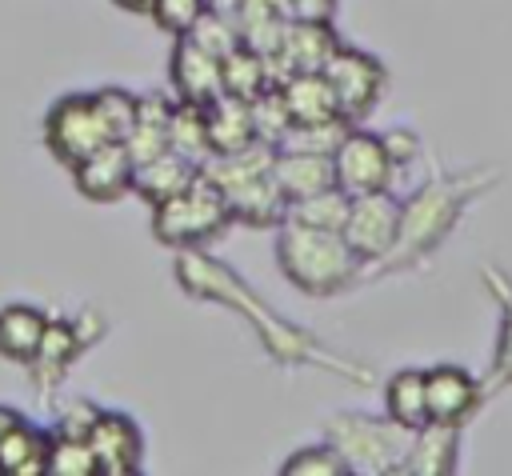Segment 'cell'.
Here are the masks:
<instances>
[{
	"label": "cell",
	"mask_w": 512,
	"mask_h": 476,
	"mask_svg": "<svg viewBox=\"0 0 512 476\" xmlns=\"http://www.w3.org/2000/svg\"><path fill=\"white\" fill-rule=\"evenodd\" d=\"M276 260L280 272L308 296H332L340 288L352 284L360 260L356 252L344 244L340 232H320V228H304L292 220L276 224Z\"/></svg>",
	"instance_id": "cell-1"
},
{
	"label": "cell",
	"mask_w": 512,
	"mask_h": 476,
	"mask_svg": "<svg viewBox=\"0 0 512 476\" xmlns=\"http://www.w3.org/2000/svg\"><path fill=\"white\" fill-rule=\"evenodd\" d=\"M228 224H232V216H228L224 192L204 172H196V180L188 188H180L176 196L152 204V232L160 244H172V248L204 244V240L220 236Z\"/></svg>",
	"instance_id": "cell-2"
},
{
	"label": "cell",
	"mask_w": 512,
	"mask_h": 476,
	"mask_svg": "<svg viewBox=\"0 0 512 476\" xmlns=\"http://www.w3.org/2000/svg\"><path fill=\"white\" fill-rule=\"evenodd\" d=\"M100 144H108V128L96 112L92 92H68L44 112V148L56 156V164L76 168Z\"/></svg>",
	"instance_id": "cell-3"
},
{
	"label": "cell",
	"mask_w": 512,
	"mask_h": 476,
	"mask_svg": "<svg viewBox=\"0 0 512 476\" xmlns=\"http://www.w3.org/2000/svg\"><path fill=\"white\" fill-rule=\"evenodd\" d=\"M324 76L336 92V112L348 124L368 120L384 96V84H388V72L376 56H368L360 48H344V44H336V52L328 56Z\"/></svg>",
	"instance_id": "cell-4"
},
{
	"label": "cell",
	"mask_w": 512,
	"mask_h": 476,
	"mask_svg": "<svg viewBox=\"0 0 512 476\" xmlns=\"http://www.w3.org/2000/svg\"><path fill=\"white\" fill-rule=\"evenodd\" d=\"M392 148L384 136L364 132V128H348L340 136V144L332 148V184L344 196H364V192H384L392 184Z\"/></svg>",
	"instance_id": "cell-5"
},
{
	"label": "cell",
	"mask_w": 512,
	"mask_h": 476,
	"mask_svg": "<svg viewBox=\"0 0 512 476\" xmlns=\"http://www.w3.org/2000/svg\"><path fill=\"white\" fill-rule=\"evenodd\" d=\"M404 232V208L400 200L384 188V192H364V196H348V216H344V244L356 252V260H380L396 248Z\"/></svg>",
	"instance_id": "cell-6"
},
{
	"label": "cell",
	"mask_w": 512,
	"mask_h": 476,
	"mask_svg": "<svg viewBox=\"0 0 512 476\" xmlns=\"http://www.w3.org/2000/svg\"><path fill=\"white\" fill-rule=\"evenodd\" d=\"M88 444L96 452L100 476H132L144 464V432L128 412L100 408L88 428Z\"/></svg>",
	"instance_id": "cell-7"
},
{
	"label": "cell",
	"mask_w": 512,
	"mask_h": 476,
	"mask_svg": "<svg viewBox=\"0 0 512 476\" xmlns=\"http://www.w3.org/2000/svg\"><path fill=\"white\" fill-rule=\"evenodd\" d=\"M72 172V184L84 200L92 204H116L124 196H132V176H136V160L128 156V148L120 140L100 144L96 152H88Z\"/></svg>",
	"instance_id": "cell-8"
},
{
	"label": "cell",
	"mask_w": 512,
	"mask_h": 476,
	"mask_svg": "<svg viewBox=\"0 0 512 476\" xmlns=\"http://www.w3.org/2000/svg\"><path fill=\"white\" fill-rule=\"evenodd\" d=\"M224 192V204H228V216L248 224V228H276L284 220V208L288 200L280 196L276 180H272V164L268 168H256V172H244L228 184H220Z\"/></svg>",
	"instance_id": "cell-9"
},
{
	"label": "cell",
	"mask_w": 512,
	"mask_h": 476,
	"mask_svg": "<svg viewBox=\"0 0 512 476\" xmlns=\"http://www.w3.org/2000/svg\"><path fill=\"white\" fill-rule=\"evenodd\" d=\"M424 396H428V424L460 428L480 400V384L460 364H436L424 368Z\"/></svg>",
	"instance_id": "cell-10"
},
{
	"label": "cell",
	"mask_w": 512,
	"mask_h": 476,
	"mask_svg": "<svg viewBox=\"0 0 512 476\" xmlns=\"http://www.w3.org/2000/svg\"><path fill=\"white\" fill-rule=\"evenodd\" d=\"M336 28L332 24H312V20H288L280 48L268 56V68L276 80H284L288 72H312L324 68L328 56L336 52Z\"/></svg>",
	"instance_id": "cell-11"
},
{
	"label": "cell",
	"mask_w": 512,
	"mask_h": 476,
	"mask_svg": "<svg viewBox=\"0 0 512 476\" xmlns=\"http://www.w3.org/2000/svg\"><path fill=\"white\" fill-rule=\"evenodd\" d=\"M168 80H172L176 100L208 104L220 96V60L208 56L204 48H196L188 36H176V48L168 60Z\"/></svg>",
	"instance_id": "cell-12"
},
{
	"label": "cell",
	"mask_w": 512,
	"mask_h": 476,
	"mask_svg": "<svg viewBox=\"0 0 512 476\" xmlns=\"http://www.w3.org/2000/svg\"><path fill=\"white\" fill-rule=\"evenodd\" d=\"M272 180L284 200H304L320 188H332V156L308 148H276L272 152Z\"/></svg>",
	"instance_id": "cell-13"
},
{
	"label": "cell",
	"mask_w": 512,
	"mask_h": 476,
	"mask_svg": "<svg viewBox=\"0 0 512 476\" xmlns=\"http://www.w3.org/2000/svg\"><path fill=\"white\" fill-rule=\"evenodd\" d=\"M284 104H288V116L292 124H320V120H336V92L324 76V68H312V72H288L284 80H276Z\"/></svg>",
	"instance_id": "cell-14"
},
{
	"label": "cell",
	"mask_w": 512,
	"mask_h": 476,
	"mask_svg": "<svg viewBox=\"0 0 512 476\" xmlns=\"http://www.w3.org/2000/svg\"><path fill=\"white\" fill-rule=\"evenodd\" d=\"M204 136H208V156H228V152H240V148L256 144L248 100H236L228 92L208 100L204 104Z\"/></svg>",
	"instance_id": "cell-15"
},
{
	"label": "cell",
	"mask_w": 512,
	"mask_h": 476,
	"mask_svg": "<svg viewBox=\"0 0 512 476\" xmlns=\"http://www.w3.org/2000/svg\"><path fill=\"white\" fill-rule=\"evenodd\" d=\"M196 172H200V164H196V160H188V156H180V152L164 148L160 156H152V160L136 164L132 196H140V200H148V204H160V200L176 196L180 188H188V184L196 180Z\"/></svg>",
	"instance_id": "cell-16"
},
{
	"label": "cell",
	"mask_w": 512,
	"mask_h": 476,
	"mask_svg": "<svg viewBox=\"0 0 512 476\" xmlns=\"http://www.w3.org/2000/svg\"><path fill=\"white\" fill-rule=\"evenodd\" d=\"M48 332V316L32 304H4L0 308V356L12 364H32Z\"/></svg>",
	"instance_id": "cell-17"
},
{
	"label": "cell",
	"mask_w": 512,
	"mask_h": 476,
	"mask_svg": "<svg viewBox=\"0 0 512 476\" xmlns=\"http://www.w3.org/2000/svg\"><path fill=\"white\" fill-rule=\"evenodd\" d=\"M384 412L388 424L400 432H420L428 424V396H424V368H400L384 384Z\"/></svg>",
	"instance_id": "cell-18"
},
{
	"label": "cell",
	"mask_w": 512,
	"mask_h": 476,
	"mask_svg": "<svg viewBox=\"0 0 512 476\" xmlns=\"http://www.w3.org/2000/svg\"><path fill=\"white\" fill-rule=\"evenodd\" d=\"M48 444H52V432H44L28 420L16 424L12 432L0 436V476H44Z\"/></svg>",
	"instance_id": "cell-19"
},
{
	"label": "cell",
	"mask_w": 512,
	"mask_h": 476,
	"mask_svg": "<svg viewBox=\"0 0 512 476\" xmlns=\"http://www.w3.org/2000/svg\"><path fill=\"white\" fill-rule=\"evenodd\" d=\"M276 76L268 68V56H260L248 44H236L224 60H220V92L236 96V100H256L264 88H272Z\"/></svg>",
	"instance_id": "cell-20"
},
{
	"label": "cell",
	"mask_w": 512,
	"mask_h": 476,
	"mask_svg": "<svg viewBox=\"0 0 512 476\" xmlns=\"http://www.w3.org/2000/svg\"><path fill=\"white\" fill-rule=\"evenodd\" d=\"M168 112H172L168 96H160V92L140 96L136 124H132L128 140H124V148H128V156L136 164H144V160H152V156H160L168 148Z\"/></svg>",
	"instance_id": "cell-21"
},
{
	"label": "cell",
	"mask_w": 512,
	"mask_h": 476,
	"mask_svg": "<svg viewBox=\"0 0 512 476\" xmlns=\"http://www.w3.org/2000/svg\"><path fill=\"white\" fill-rule=\"evenodd\" d=\"M344 216H348V196L336 184L320 188L304 200H288V208H284V220L304 224V228H320V232H340Z\"/></svg>",
	"instance_id": "cell-22"
},
{
	"label": "cell",
	"mask_w": 512,
	"mask_h": 476,
	"mask_svg": "<svg viewBox=\"0 0 512 476\" xmlns=\"http://www.w3.org/2000/svg\"><path fill=\"white\" fill-rule=\"evenodd\" d=\"M168 148L204 164L208 160V136H204V104H188V100H172L168 112Z\"/></svg>",
	"instance_id": "cell-23"
},
{
	"label": "cell",
	"mask_w": 512,
	"mask_h": 476,
	"mask_svg": "<svg viewBox=\"0 0 512 476\" xmlns=\"http://www.w3.org/2000/svg\"><path fill=\"white\" fill-rule=\"evenodd\" d=\"M248 116H252V136L256 144H268V148H280L292 132V116H288V104L280 96V88H264L256 100H248Z\"/></svg>",
	"instance_id": "cell-24"
},
{
	"label": "cell",
	"mask_w": 512,
	"mask_h": 476,
	"mask_svg": "<svg viewBox=\"0 0 512 476\" xmlns=\"http://www.w3.org/2000/svg\"><path fill=\"white\" fill-rule=\"evenodd\" d=\"M92 100H96V112H100V120L108 128V140H120L124 144L128 132H132V124H136L140 96L128 92V88H120V84H104V88L92 92Z\"/></svg>",
	"instance_id": "cell-25"
},
{
	"label": "cell",
	"mask_w": 512,
	"mask_h": 476,
	"mask_svg": "<svg viewBox=\"0 0 512 476\" xmlns=\"http://www.w3.org/2000/svg\"><path fill=\"white\" fill-rule=\"evenodd\" d=\"M48 476H100L96 468V452L88 444V436H64V432H52V444H48Z\"/></svg>",
	"instance_id": "cell-26"
},
{
	"label": "cell",
	"mask_w": 512,
	"mask_h": 476,
	"mask_svg": "<svg viewBox=\"0 0 512 476\" xmlns=\"http://www.w3.org/2000/svg\"><path fill=\"white\" fill-rule=\"evenodd\" d=\"M188 40H192L196 48H204L208 56L224 60V56H228V52L240 44V32H236L232 16H228L220 4H208V8L200 12V20L188 28Z\"/></svg>",
	"instance_id": "cell-27"
},
{
	"label": "cell",
	"mask_w": 512,
	"mask_h": 476,
	"mask_svg": "<svg viewBox=\"0 0 512 476\" xmlns=\"http://www.w3.org/2000/svg\"><path fill=\"white\" fill-rule=\"evenodd\" d=\"M280 472L284 476H344L352 472V464L336 444H308V448H296Z\"/></svg>",
	"instance_id": "cell-28"
},
{
	"label": "cell",
	"mask_w": 512,
	"mask_h": 476,
	"mask_svg": "<svg viewBox=\"0 0 512 476\" xmlns=\"http://www.w3.org/2000/svg\"><path fill=\"white\" fill-rule=\"evenodd\" d=\"M204 8H208L204 0H152L148 16H152V24L160 32H168L176 40V36H188V28L200 20Z\"/></svg>",
	"instance_id": "cell-29"
},
{
	"label": "cell",
	"mask_w": 512,
	"mask_h": 476,
	"mask_svg": "<svg viewBox=\"0 0 512 476\" xmlns=\"http://www.w3.org/2000/svg\"><path fill=\"white\" fill-rule=\"evenodd\" d=\"M288 20H312V24H332L336 0H284Z\"/></svg>",
	"instance_id": "cell-30"
},
{
	"label": "cell",
	"mask_w": 512,
	"mask_h": 476,
	"mask_svg": "<svg viewBox=\"0 0 512 476\" xmlns=\"http://www.w3.org/2000/svg\"><path fill=\"white\" fill-rule=\"evenodd\" d=\"M96 404H88V400H80V404H72L64 416H60V424H56V432H64V436H88V428H92V420H96Z\"/></svg>",
	"instance_id": "cell-31"
},
{
	"label": "cell",
	"mask_w": 512,
	"mask_h": 476,
	"mask_svg": "<svg viewBox=\"0 0 512 476\" xmlns=\"http://www.w3.org/2000/svg\"><path fill=\"white\" fill-rule=\"evenodd\" d=\"M24 420H28V416H24L20 408L0 404V436H4V432H12V428H16V424H24Z\"/></svg>",
	"instance_id": "cell-32"
},
{
	"label": "cell",
	"mask_w": 512,
	"mask_h": 476,
	"mask_svg": "<svg viewBox=\"0 0 512 476\" xmlns=\"http://www.w3.org/2000/svg\"><path fill=\"white\" fill-rule=\"evenodd\" d=\"M112 4L124 12H140V16H148V8H152V0H112Z\"/></svg>",
	"instance_id": "cell-33"
},
{
	"label": "cell",
	"mask_w": 512,
	"mask_h": 476,
	"mask_svg": "<svg viewBox=\"0 0 512 476\" xmlns=\"http://www.w3.org/2000/svg\"><path fill=\"white\" fill-rule=\"evenodd\" d=\"M204 4H224V0H204Z\"/></svg>",
	"instance_id": "cell-34"
}]
</instances>
